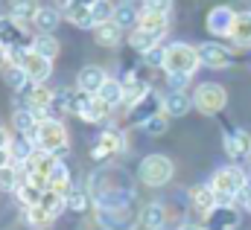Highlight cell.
Wrapping results in <instances>:
<instances>
[{"mask_svg": "<svg viewBox=\"0 0 251 230\" xmlns=\"http://www.w3.org/2000/svg\"><path fill=\"white\" fill-rule=\"evenodd\" d=\"M3 79H6V85L15 91V93H24L32 82H29V76H26V70L21 67V64H9L6 70H3Z\"/></svg>", "mask_w": 251, "mask_h": 230, "instance_id": "32", "label": "cell"}, {"mask_svg": "<svg viewBox=\"0 0 251 230\" xmlns=\"http://www.w3.org/2000/svg\"><path fill=\"white\" fill-rule=\"evenodd\" d=\"M94 41L100 44V47H117L120 41H123V29L114 23V21H108V23H100V26H94Z\"/></svg>", "mask_w": 251, "mask_h": 230, "instance_id": "25", "label": "cell"}, {"mask_svg": "<svg viewBox=\"0 0 251 230\" xmlns=\"http://www.w3.org/2000/svg\"><path fill=\"white\" fill-rule=\"evenodd\" d=\"M0 44H3L6 50H12V47H32L29 35L24 32V23L15 21L12 15L0 18Z\"/></svg>", "mask_w": 251, "mask_h": 230, "instance_id": "10", "label": "cell"}, {"mask_svg": "<svg viewBox=\"0 0 251 230\" xmlns=\"http://www.w3.org/2000/svg\"><path fill=\"white\" fill-rule=\"evenodd\" d=\"M190 108H193V99L184 91H170L164 96V114L167 116H184L190 114Z\"/></svg>", "mask_w": 251, "mask_h": 230, "instance_id": "24", "label": "cell"}, {"mask_svg": "<svg viewBox=\"0 0 251 230\" xmlns=\"http://www.w3.org/2000/svg\"><path fill=\"white\" fill-rule=\"evenodd\" d=\"M100 99H105L111 108H117V105H123V79H105V85L100 88V93H97Z\"/></svg>", "mask_w": 251, "mask_h": 230, "instance_id": "33", "label": "cell"}, {"mask_svg": "<svg viewBox=\"0 0 251 230\" xmlns=\"http://www.w3.org/2000/svg\"><path fill=\"white\" fill-rule=\"evenodd\" d=\"M12 163H15L12 152H9V149H0V169H3V166H12Z\"/></svg>", "mask_w": 251, "mask_h": 230, "instance_id": "46", "label": "cell"}, {"mask_svg": "<svg viewBox=\"0 0 251 230\" xmlns=\"http://www.w3.org/2000/svg\"><path fill=\"white\" fill-rule=\"evenodd\" d=\"M38 9H41V3H38V0H9V15H12L15 21H21V23L35 21Z\"/></svg>", "mask_w": 251, "mask_h": 230, "instance_id": "28", "label": "cell"}, {"mask_svg": "<svg viewBox=\"0 0 251 230\" xmlns=\"http://www.w3.org/2000/svg\"><path fill=\"white\" fill-rule=\"evenodd\" d=\"M70 186H73V181H70V169H67L62 161H59V163L53 166L50 178H47V189H53V192H59V195H64V198H67Z\"/></svg>", "mask_w": 251, "mask_h": 230, "instance_id": "27", "label": "cell"}, {"mask_svg": "<svg viewBox=\"0 0 251 230\" xmlns=\"http://www.w3.org/2000/svg\"><path fill=\"white\" fill-rule=\"evenodd\" d=\"M140 128H143L149 137H161V134H167V128H170V116L161 111V114H155L152 119H146Z\"/></svg>", "mask_w": 251, "mask_h": 230, "instance_id": "40", "label": "cell"}, {"mask_svg": "<svg viewBox=\"0 0 251 230\" xmlns=\"http://www.w3.org/2000/svg\"><path fill=\"white\" fill-rule=\"evenodd\" d=\"M88 189H82V186H70V192H67V207L70 210H76V213H82V210H88Z\"/></svg>", "mask_w": 251, "mask_h": 230, "instance_id": "41", "label": "cell"}, {"mask_svg": "<svg viewBox=\"0 0 251 230\" xmlns=\"http://www.w3.org/2000/svg\"><path fill=\"white\" fill-rule=\"evenodd\" d=\"M35 146L50 152V155H56V158L64 155L67 152V128H64L62 119H56V116L41 119L38 128H35Z\"/></svg>", "mask_w": 251, "mask_h": 230, "instance_id": "2", "label": "cell"}, {"mask_svg": "<svg viewBox=\"0 0 251 230\" xmlns=\"http://www.w3.org/2000/svg\"><path fill=\"white\" fill-rule=\"evenodd\" d=\"M161 44V35H155V32H149V29H140V26H134L131 32H128V47L134 50V53H149L152 47H158Z\"/></svg>", "mask_w": 251, "mask_h": 230, "instance_id": "23", "label": "cell"}, {"mask_svg": "<svg viewBox=\"0 0 251 230\" xmlns=\"http://www.w3.org/2000/svg\"><path fill=\"white\" fill-rule=\"evenodd\" d=\"M193 105H196L201 114L216 116L225 105H228V93H225V88L216 85V82H201V85L196 88V93H193Z\"/></svg>", "mask_w": 251, "mask_h": 230, "instance_id": "5", "label": "cell"}, {"mask_svg": "<svg viewBox=\"0 0 251 230\" xmlns=\"http://www.w3.org/2000/svg\"><path fill=\"white\" fill-rule=\"evenodd\" d=\"M234 21H237V12H234L231 6H213V9L207 12V18H204V26H207V32L216 35V38H231Z\"/></svg>", "mask_w": 251, "mask_h": 230, "instance_id": "7", "label": "cell"}, {"mask_svg": "<svg viewBox=\"0 0 251 230\" xmlns=\"http://www.w3.org/2000/svg\"><path fill=\"white\" fill-rule=\"evenodd\" d=\"M114 9H117V6H114L111 0H97V3L91 6V15H94V26L114 21Z\"/></svg>", "mask_w": 251, "mask_h": 230, "instance_id": "39", "label": "cell"}, {"mask_svg": "<svg viewBox=\"0 0 251 230\" xmlns=\"http://www.w3.org/2000/svg\"><path fill=\"white\" fill-rule=\"evenodd\" d=\"M199 58H201V64L210 67V70H225V67L234 64V53H231L228 47L216 44V41L201 44V47H199Z\"/></svg>", "mask_w": 251, "mask_h": 230, "instance_id": "13", "label": "cell"}, {"mask_svg": "<svg viewBox=\"0 0 251 230\" xmlns=\"http://www.w3.org/2000/svg\"><path fill=\"white\" fill-rule=\"evenodd\" d=\"M161 111H164V96H158L155 91H149L137 105L128 108V122L131 125H143L146 119H152V116L161 114Z\"/></svg>", "mask_w": 251, "mask_h": 230, "instance_id": "11", "label": "cell"}, {"mask_svg": "<svg viewBox=\"0 0 251 230\" xmlns=\"http://www.w3.org/2000/svg\"><path fill=\"white\" fill-rule=\"evenodd\" d=\"M216 204H219V201H216V192H213V186H210V184H199V186H193V189H190V207H193L196 213L207 216Z\"/></svg>", "mask_w": 251, "mask_h": 230, "instance_id": "19", "label": "cell"}, {"mask_svg": "<svg viewBox=\"0 0 251 230\" xmlns=\"http://www.w3.org/2000/svg\"><path fill=\"white\" fill-rule=\"evenodd\" d=\"M38 122H41V119L35 116L32 108H26V105L18 108V111L12 114V125H15V131H18L21 137H29L32 143H35V128H38Z\"/></svg>", "mask_w": 251, "mask_h": 230, "instance_id": "20", "label": "cell"}, {"mask_svg": "<svg viewBox=\"0 0 251 230\" xmlns=\"http://www.w3.org/2000/svg\"><path fill=\"white\" fill-rule=\"evenodd\" d=\"M137 219H140V225L146 230H164V225H167V207L158 204V201H152V204H146L140 210Z\"/></svg>", "mask_w": 251, "mask_h": 230, "instance_id": "22", "label": "cell"}, {"mask_svg": "<svg viewBox=\"0 0 251 230\" xmlns=\"http://www.w3.org/2000/svg\"><path fill=\"white\" fill-rule=\"evenodd\" d=\"M32 23H35V32H53L62 23V12L56 6H41Z\"/></svg>", "mask_w": 251, "mask_h": 230, "instance_id": "29", "label": "cell"}, {"mask_svg": "<svg viewBox=\"0 0 251 230\" xmlns=\"http://www.w3.org/2000/svg\"><path fill=\"white\" fill-rule=\"evenodd\" d=\"M21 67L26 70V76H29V82L32 85H44L47 79H50V73H53V61L47 56H41V53H35L32 47L26 50V56L21 61Z\"/></svg>", "mask_w": 251, "mask_h": 230, "instance_id": "9", "label": "cell"}, {"mask_svg": "<svg viewBox=\"0 0 251 230\" xmlns=\"http://www.w3.org/2000/svg\"><path fill=\"white\" fill-rule=\"evenodd\" d=\"M111 105L105 99H100L97 93H85L76 88V116L85 119V122H105L111 116Z\"/></svg>", "mask_w": 251, "mask_h": 230, "instance_id": "6", "label": "cell"}, {"mask_svg": "<svg viewBox=\"0 0 251 230\" xmlns=\"http://www.w3.org/2000/svg\"><path fill=\"white\" fill-rule=\"evenodd\" d=\"M24 222H26V228H32V230H44V228H50L56 219H53V216H50L41 204H35V207H26Z\"/></svg>", "mask_w": 251, "mask_h": 230, "instance_id": "36", "label": "cell"}, {"mask_svg": "<svg viewBox=\"0 0 251 230\" xmlns=\"http://www.w3.org/2000/svg\"><path fill=\"white\" fill-rule=\"evenodd\" d=\"M76 3H85V6H94L97 0H76Z\"/></svg>", "mask_w": 251, "mask_h": 230, "instance_id": "50", "label": "cell"}, {"mask_svg": "<svg viewBox=\"0 0 251 230\" xmlns=\"http://www.w3.org/2000/svg\"><path fill=\"white\" fill-rule=\"evenodd\" d=\"M41 207H44L53 219H59V216L64 213V207H67V198L59 195V192H53V189H47V192L41 195Z\"/></svg>", "mask_w": 251, "mask_h": 230, "instance_id": "38", "label": "cell"}, {"mask_svg": "<svg viewBox=\"0 0 251 230\" xmlns=\"http://www.w3.org/2000/svg\"><path fill=\"white\" fill-rule=\"evenodd\" d=\"M105 79H108V73H105L102 67L88 64V67L79 70V76H76V88L85 91V93H100V88L105 85Z\"/></svg>", "mask_w": 251, "mask_h": 230, "instance_id": "16", "label": "cell"}, {"mask_svg": "<svg viewBox=\"0 0 251 230\" xmlns=\"http://www.w3.org/2000/svg\"><path fill=\"white\" fill-rule=\"evenodd\" d=\"M164 56H167V47L158 44V47H152L149 53H143V64H146V67H161V70H164Z\"/></svg>", "mask_w": 251, "mask_h": 230, "instance_id": "43", "label": "cell"}, {"mask_svg": "<svg viewBox=\"0 0 251 230\" xmlns=\"http://www.w3.org/2000/svg\"><path fill=\"white\" fill-rule=\"evenodd\" d=\"M6 67H9V50L0 44V70H6Z\"/></svg>", "mask_w": 251, "mask_h": 230, "instance_id": "48", "label": "cell"}, {"mask_svg": "<svg viewBox=\"0 0 251 230\" xmlns=\"http://www.w3.org/2000/svg\"><path fill=\"white\" fill-rule=\"evenodd\" d=\"M173 172H176V166H173V161L167 155H146L140 161V166H137V178L146 186H164V184H170Z\"/></svg>", "mask_w": 251, "mask_h": 230, "instance_id": "4", "label": "cell"}, {"mask_svg": "<svg viewBox=\"0 0 251 230\" xmlns=\"http://www.w3.org/2000/svg\"><path fill=\"white\" fill-rule=\"evenodd\" d=\"M231 41H234L237 47H251V12H237Z\"/></svg>", "mask_w": 251, "mask_h": 230, "instance_id": "30", "label": "cell"}, {"mask_svg": "<svg viewBox=\"0 0 251 230\" xmlns=\"http://www.w3.org/2000/svg\"><path fill=\"white\" fill-rule=\"evenodd\" d=\"M140 12H143V9H137L134 0H120L117 9H114V23H117L120 29H134V26L140 23Z\"/></svg>", "mask_w": 251, "mask_h": 230, "instance_id": "21", "label": "cell"}, {"mask_svg": "<svg viewBox=\"0 0 251 230\" xmlns=\"http://www.w3.org/2000/svg\"><path fill=\"white\" fill-rule=\"evenodd\" d=\"M178 230H207V228L199 225V222H184V225H178Z\"/></svg>", "mask_w": 251, "mask_h": 230, "instance_id": "49", "label": "cell"}, {"mask_svg": "<svg viewBox=\"0 0 251 230\" xmlns=\"http://www.w3.org/2000/svg\"><path fill=\"white\" fill-rule=\"evenodd\" d=\"M32 50H35V53H41V56H47L50 61H53V58L59 56V50H62V47H59V41H56V35H53V32H38V35L32 38Z\"/></svg>", "mask_w": 251, "mask_h": 230, "instance_id": "35", "label": "cell"}, {"mask_svg": "<svg viewBox=\"0 0 251 230\" xmlns=\"http://www.w3.org/2000/svg\"><path fill=\"white\" fill-rule=\"evenodd\" d=\"M9 143H12V134L0 125V149H9Z\"/></svg>", "mask_w": 251, "mask_h": 230, "instance_id": "47", "label": "cell"}, {"mask_svg": "<svg viewBox=\"0 0 251 230\" xmlns=\"http://www.w3.org/2000/svg\"><path fill=\"white\" fill-rule=\"evenodd\" d=\"M249 12H251V9H249Z\"/></svg>", "mask_w": 251, "mask_h": 230, "instance_id": "51", "label": "cell"}, {"mask_svg": "<svg viewBox=\"0 0 251 230\" xmlns=\"http://www.w3.org/2000/svg\"><path fill=\"white\" fill-rule=\"evenodd\" d=\"M140 9L143 12H155V15H170L173 0H140Z\"/></svg>", "mask_w": 251, "mask_h": 230, "instance_id": "42", "label": "cell"}, {"mask_svg": "<svg viewBox=\"0 0 251 230\" xmlns=\"http://www.w3.org/2000/svg\"><path fill=\"white\" fill-rule=\"evenodd\" d=\"M246 181H249V175L243 172L240 166H222V169H216L213 181H210V186L216 192V201L219 204H234L240 198Z\"/></svg>", "mask_w": 251, "mask_h": 230, "instance_id": "1", "label": "cell"}, {"mask_svg": "<svg viewBox=\"0 0 251 230\" xmlns=\"http://www.w3.org/2000/svg\"><path fill=\"white\" fill-rule=\"evenodd\" d=\"M225 152L231 161H246L251 158V134L243 128H228L225 131Z\"/></svg>", "mask_w": 251, "mask_h": 230, "instance_id": "15", "label": "cell"}, {"mask_svg": "<svg viewBox=\"0 0 251 230\" xmlns=\"http://www.w3.org/2000/svg\"><path fill=\"white\" fill-rule=\"evenodd\" d=\"M97 219L105 230H131L137 222L128 207L126 210H97Z\"/></svg>", "mask_w": 251, "mask_h": 230, "instance_id": "17", "label": "cell"}, {"mask_svg": "<svg viewBox=\"0 0 251 230\" xmlns=\"http://www.w3.org/2000/svg\"><path fill=\"white\" fill-rule=\"evenodd\" d=\"M199 67H201L199 47H190V44H181V41L167 47V56H164V70H167V73H184V76H193Z\"/></svg>", "mask_w": 251, "mask_h": 230, "instance_id": "3", "label": "cell"}, {"mask_svg": "<svg viewBox=\"0 0 251 230\" xmlns=\"http://www.w3.org/2000/svg\"><path fill=\"white\" fill-rule=\"evenodd\" d=\"M204 228L207 230H237L240 228V213L234 210V204H216L204 216Z\"/></svg>", "mask_w": 251, "mask_h": 230, "instance_id": "12", "label": "cell"}, {"mask_svg": "<svg viewBox=\"0 0 251 230\" xmlns=\"http://www.w3.org/2000/svg\"><path fill=\"white\" fill-rule=\"evenodd\" d=\"M64 18L73 23V26H79V29H94V15H91V6H85V3H70L67 9H64Z\"/></svg>", "mask_w": 251, "mask_h": 230, "instance_id": "26", "label": "cell"}, {"mask_svg": "<svg viewBox=\"0 0 251 230\" xmlns=\"http://www.w3.org/2000/svg\"><path fill=\"white\" fill-rule=\"evenodd\" d=\"M249 172H251V169H249Z\"/></svg>", "mask_w": 251, "mask_h": 230, "instance_id": "52", "label": "cell"}, {"mask_svg": "<svg viewBox=\"0 0 251 230\" xmlns=\"http://www.w3.org/2000/svg\"><path fill=\"white\" fill-rule=\"evenodd\" d=\"M149 91H152V88H149V82H146V79H140L137 73H128V76L123 79V105H126V108L137 105Z\"/></svg>", "mask_w": 251, "mask_h": 230, "instance_id": "18", "label": "cell"}, {"mask_svg": "<svg viewBox=\"0 0 251 230\" xmlns=\"http://www.w3.org/2000/svg\"><path fill=\"white\" fill-rule=\"evenodd\" d=\"M50 114H76V91H59V93H53Z\"/></svg>", "mask_w": 251, "mask_h": 230, "instance_id": "37", "label": "cell"}, {"mask_svg": "<svg viewBox=\"0 0 251 230\" xmlns=\"http://www.w3.org/2000/svg\"><path fill=\"white\" fill-rule=\"evenodd\" d=\"M18 96L26 99V108H32L38 119H47L50 102H53V91H50V88H44V85H29V88H26L24 93H18Z\"/></svg>", "mask_w": 251, "mask_h": 230, "instance_id": "14", "label": "cell"}, {"mask_svg": "<svg viewBox=\"0 0 251 230\" xmlns=\"http://www.w3.org/2000/svg\"><path fill=\"white\" fill-rule=\"evenodd\" d=\"M15 192H18V201H21L24 207H35V204H41V195H44L47 189H44V186H38V184H32V181L26 178Z\"/></svg>", "mask_w": 251, "mask_h": 230, "instance_id": "34", "label": "cell"}, {"mask_svg": "<svg viewBox=\"0 0 251 230\" xmlns=\"http://www.w3.org/2000/svg\"><path fill=\"white\" fill-rule=\"evenodd\" d=\"M140 29H149V32H155V35H167V29H170V15H155V12H140V23H137Z\"/></svg>", "mask_w": 251, "mask_h": 230, "instance_id": "31", "label": "cell"}, {"mask_svg": "<svg viewBox=\"0 0 251 230\" xmlns=\"http://www.w3.org/2000/svg\"><path fill=\"white\" fill-rule=\"evenodd\" d=\"M123 149H126L123 131L105 128V131L97 137V143H94V149H91V158H94V161H105V158H111V155H117V152H123Z\"/></svg>", "mask_w": 251, "mask_h": 230, "instance_id": "8", "label": "cell"}, {"mask_svg": "<svg viewBox=\"0 0 251 230\" xmlns=\"http://www.w3.org/2000/svg\"><path fill=\"white\" fill-rule=\"evenodd\" d=\"M246 210L251 213V175H249V181H246V186H243V192H240V198H237Z\"/></svg>", "mask_w": 251, "mask_h": 230, "instance_id": "45", "label": "cell"}, {"mask_svg": "<svg viewBox=\"0 0 251 230\" xmlns=\"http://www.w3.org/2000/svg\"><path fill=\"white\" fill-rule=\"evenodd\" d=\"M190 82V76L184 73H167V85H170V91H184Z\"/></svg>", "mask_w": 251, "mask_h": 230, "instance_id": "44", "label": "cell"}]
</instances>
